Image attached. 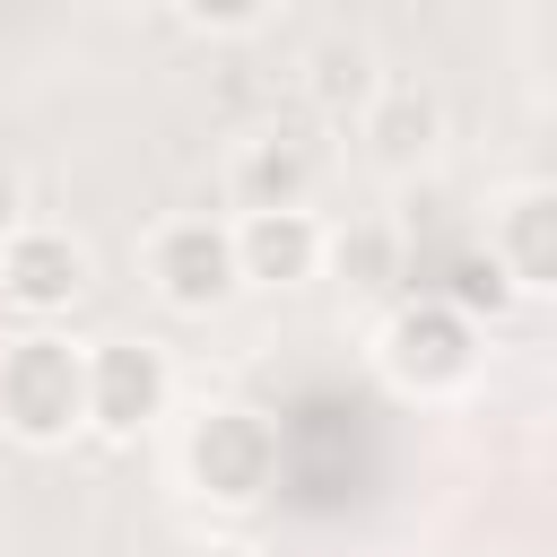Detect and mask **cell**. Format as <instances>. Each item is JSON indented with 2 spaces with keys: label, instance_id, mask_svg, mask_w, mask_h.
I'll list each match as a JSON object with an SVG mask.
<instances>
[{
  "label": "cell",
  "instance_id": "6",
  "mask_svg": "<svg viewBox=\"0 0 557 557\" xmlns=\"http://www.w3.org/2000/svg\"><path fill=\"white\" fill-rule=\"evenodd\" d=\"M0 296L26 322L70 313L87 296V244L70 226H17V235H0Z\"/></svg>",
  "mask_w": 557,
  "mask_h": 557
},
{
  "label": "cell",
  "instance_id": "8",
  "mask_svg": "<svg viewBox=\"0 0 557 557\" xmlns=\"http://www.w3.org/2000/svg\"><path fill=\"white\" fill-rule=\"evenodd\" d=\"M487 261L513 278V296H548V287H557V191H548V183H522V191L496 209Z\"/></svg>",
  "mask_w": 557,
  "mask_h": 557
},
{
  "label": "cell",
  "instance_id": "12",
  "mask_svg": "<svg viewBox=\"0 0 557 557\" xmlns=\"http://www.w3.org/2000/svg\"><path fill=\"white\" fill-rule=\"evenodd\" d=\"M435 296H444V305H453L461 322H479V313L496 322L505 305H522V296H513V278H505V270H496L487 252H461V261H453V287H435Z\"/></svg>",
  "mask_w": 557,
  "mask_h": 557
},
{
  "label": "cell",
  "instance_id": "11",
  "mask_svg": "<svg viewBox=\"0 0 557 557\" xmlns=\"http://www.w3.org/2000/svg\"><path fill=\"white\" fill-rule=\"evenodd\" d=\"M322 261H331L348 287H366V296H374V287H392V278H400V235H392V226H348V235H331V244H322Z\"/></svg>",
  "mask_w": 557,
  "mask_h": 557
},
{
  "label": "cell",
  "instance_id": "3",
  "mask_svg": "<svg viewBox=\"0 0 557 557\" xmlns=\"http://www.w3.org/2000/svg\"><path fill=\"white\" fill-rule=\"evenodd\" d=\"M374 366L392 374V392L444 400L479 374V322H461L444 296H409V305H392V322L374 339Z\"/></svg>",
  "mask_w": 557,
  "mask_h": 557
},
{
  "label": "cell",
  "instance_id": "13",
  "mask_svg": "<svg viewBox=\"0 0 557 557\" xmlns=\"http://www.w3.org/2000/svg\"><path fill=\"white\" fill-rule=\"evenodd\" d=\"M313 96L339 113V104H374V61L366 44H322L313 52Z\"/></svg>",
  "mask_w": 557,
  "mask_h": 557
},
{
  "label": "cell",
  "instance_id": "1",
  "mask_svg": "<svg viewBox=\"0 0 557 557\" xmlns=\"http://www.w3.org/2000/svg\"><path fill=\"white\" fill-rule=\"evenodd\" d=\"M0 426L17 444H70L87 426V348L61 331H26L0 348Z\"/></svg>",
  "mask_w": 557,
  "mask_h": 557
},
{
  "label": "cell",
  "instance_id": "14",
  "mask_svg": "<svg viewBox=\"0 0 557 557\" xmlns=\"http://www.w3.org/2000/svg\"><path fill=\"white\" fill-rule=\"evenodd\" d=\"M191 26H261V9H191Z\"/></svg>",
  "mask_w": 557,
  "mask_h": 557
},
{
  "label": "cell",
  "instance_id": "9",
  "mask_svg": "<svg viewBox=\"0 0 557 557\" xmlns=\"http://www.w3.org/2000/svg\"><path fill=\"white\" fill-rule=\"evenodd\" d=\"M305 191H313V148H305V139H278V131L244 139L235 165H226V200H235V218L305 209Z\"/></svg>",
  "mask_w": 557,
  "mask_h": 557
},
{
  "label": "cell",
  "instance_id": "7",
  "mask_svg": "<svg viewBox=\"0 0 557 557\" xmlns=\"http://www.w3.org/2000/svg\"><path fill=\"white\" fill-rule=\"evenodd\" d=\"M226 235H235V278H244V287H305V278H322V244H331V226H322L313 209L235 218Z\"/></svg>",
  "mask_w": 557,
  "mask_h": 557
},
{
  "label": "cell",
  "instance_id": "2",
  "mask_svg": "<svg viewBox=\"0 0 557 557\" xmlns=\"http://www.w3.org/2000/svg\"><path fill=\"white\" fill-rule=\"evenodd\" d=\"M183 479L200 505H261L278 479V426L244 400H218L183 426Z\"/></svg>",
  "mask_w": 557,
  "mask_h": 557
},
{
  "label": "cell",
  "instance_id": "10",
  "mask_svg": "<svg viewBox=\"0 0 557 557\" xmlns=\"http://www.w3.org/2000/svg\"><path fill=\"white\" fill-rule=\"evenodd\" d=\"M366 139H374L383 165L426 157V148H435V96H426V87H383V96L366 104Z\"/></svg>",
  "mask_w": 557,
  "mask_h": 557
},
{
  "label": "cell",
  "instance_id": "5",
  "mask_svg": "<svg viewBox=\"0 0 557 557\" xmlns=\"http://www.w3.org/2000/svg\"><path fill=\"white\" fill-rule=\"evenodd\" d=\"M174 400V366L157 339H104L87 348V426L96 435H139Z\"/></svg>",
  "mask_w": 557,
  "mask_h": 557
},
{
  "label": "cell",
  "instance_id": "4",
  "mask_svg": "<svg viewBox=\"0 0 557 557\" xmlns=\"http://www.w3.org/2000/svg\"><path fill=\"white\" fill-rule=\"evenodd\" d=\"M148 287L174 313H218L244 278H235V235L226 218H165L148 235Z\"/></svg>",
  "mask_w": 557,
  "mask_h": 557
},
{
  "label": "cell",
  "instance_id": "15",
  "mask_svg": "<svg viewBox=\"0 0 557 557\" xmlns=\"http://www.w3.org/2000/svg\"><path fill=\"white\" fill-rule=\"evenodd\" d=\"M26 218H17V174H0V235H17Z\"/></svg>",
  "mask_w": 557,
  "mask_h": 557
}]
</instances>
